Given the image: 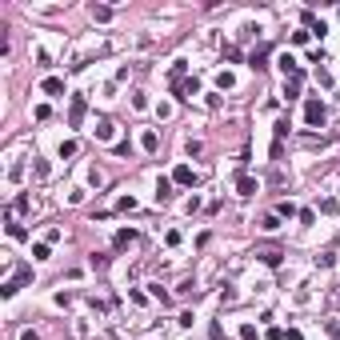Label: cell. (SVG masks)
<instances>
[{
	"label": "cell",
	"instance_id": "cell-1",
	"mask_svg": "<svg viewBox=\"0 0 340 340\" xmlns=\"http://www.w3.org/2000/svg\"><path fill=\"white\" fill-rule=\"evenodd\" d=\"M28 280H32V264H20V268H16V276H12V280H4V288H0V292H4V300H12V296L20 292V284H28Z\"/></svg>",
	"mask_w": 340,
	"mask_h": 340
},
{
	"label": "cell",
	"instance_id": "cell-2",
	"mask_svg": "<svg viewBox=\"0 0 340 340\" xmlns=\"http://www.w3.org/2000/svg\"><path fill=\"white\" fill-rule=\"evenodd\" d=\"M304 120H308L312 128H320V124L328 120V108H324V104H320V100L312 96V100H304Z\"/></svg>",
	"mask_w": 340,
	"mask_h": 340
},
{
	"label": "cell",
	"instance_id": "cell-3",
	"mask_svg": "<svg viewBox=\"0 0 340 340\" xmlns=\"http://www.w3.org/2000/svg\"><path fill=\"white\" fill-rule=\"evenodd\" d=\"M172 92H176L180 100H192V96H200V80H196V76H184V80L172 84Z\"/></svg>",
	"mask_w": 340,
	"mask_h": 340
},
{
	"label": "cell",
	"instance_id": "cell-4",
	"mask_svg": "<svg viewBox=\"0 0 340 340\" xmlns=\"http://www.w3.org/2000/svg\"><path fill=\"white\" fill-rule=\"evenodd\" d=\"M84 112H88V100H84V96H72V108H68V128H80V124H84Z\"/></svg>",
	"mask_w": 340,
	"mask_h": 340
},
{
	"label": "cell",
	"instance_id": "cell-5",
	"mask_svg": "<svg viewBox=\"0 0 340 340\" xmlns=\"http://www.w3.org/2000/svg\"><path fill=\"white\" fill-rule=\"evenodd\" d=\"M256 256H260V260H264L268 268H280V260H284V252H280V248H276V244H264V248H260Z\"/></svg>",
	"mask_w": 340,
	"mask_h": 340
},
{
	"label": "cell",
	"instance_id": "cell-6",
	"mask_svg": "<svg viewBox=\"0 0 340 340\" xmlns=\"http://www.w3.org/2000/svg\"><path fill=\"white\" fill-rule=\"evenodd\" d=\"M256 188H260V184H256L248 172H240V176H236V196H256Z\"/></svg>",
	"mask_w": 340,
	"mask_h": 340
},
{
	"label": "cell",
	"instance_id": "cell-7",
	"mask_svg": "<svg viewBox=\"0 0 340 340\" xmlns=\"http://www.w3.org/2000/svg\"><path fill=\"white\" fill-rule=\"evenodd\" d=\"M132 240H136V232H132V228H120V232H116V236H112V248H116V252H120V248H128Z\"/></svg>",
	"mask_w": 340,
	"mask_h": 340
},
{
	"label": "cell",
	"instance_id": "cell-8",
	"mask_svg": "<svg viewBox=\"0 0 340 340\" xmlns=\"http://www.w3.org/2000/svg\"><path fill=\"white\" fill-rule=\"evenodd\" d=\"M196 180V172L188 168V164H176V172H172V184H192Z\"/></svg>",
	"mask_w": 340,
	"mask_h": 340
},
{
	"label": "cell",
	"instance_id": "cell-9",
	"mask_svg": "<svg viewBox=\"0 0 340 340\" xmlns=\"http://www.w3.org/2000/svg\"><path fill=\"white\" fill-rule=\"evenodd\" d=\"M268 52H272V48H268V44H260V48L248 56V64H252V68H268Z\"/></svg>",
	"mask_w": 340,
	"mask_h": 340
},
{
	"label": "cell",
	"instance_id": "cell-10",
	"mask_svg": "<svg viewBox=\"0 0 340 340\" xmlns=\"http://www.w3.org/2000/svg\"><path fill=\"white\" fill-rule=\"evenodd\" d=\"M156 200H160V204L172 200V176H160V180H156Z\"/></svg>",
	"mask_w": 340,
	"mask_h": 340
},
{
	"label": "cell",
	"instance_id": "cell-11",
	"mask_svg": "<svg viewBox=\"0 0 340 340\" xmlns=\"http://www.w3.org/2000/svg\"><path fill=\"white\" fill-rule=\"evenodd\" d=\"M140 148H144V152H156V148H160V136H156V132L148 128V132L140 136Z\"/></svg>",
	"mask_w": 340,
	"mask_h": 340
},
{
	"label": "cell",
	"instance_id": "cell-12",
	"mask_svg": "<svg viewBox=\"0 0 340 340\" xmlns=\"http://www.w3.org/2000/svg\"><path fill=\"white\" fill-rule=\"evenodd\" d=\"M40 88H44L48 96H60V92H64V80H60V76H48V80H44Z\"/></svg>",
	"mask_w": 340,
	"mask_h": 340
},
{
	"label": "cell",
	"instance_id": "cell-13",
	"mask_svg": "<svg viewBox=\"0 0 340 340\" xmlns=\"http://www.w3.org/2000/svg\"><path fill=\"white\" fill-rule=\"evenodd\" d=\"M32 208V200H28V192H20L16 200H12V216H20V212H28Z\"/></svg>",
	"mask_w": 340,
	"mask_h": 340
},
{
	"label": "cell",
	"instance_id": "cell-14",
	"mask_svg": "<svg viewBox=\"0 0 340 340\" xmlns=\"http://www.w3.org/2000/svg\"><path fill=\"white\" fill-rule=\"evenodd\" d=\"M92 20H100V24L112 20V8H108V4H92Z\"/></svg>",
	"mask_w": 340,
	"mask_h": 340
},
{
	"label": "cell",
	"instance_id": "cell-15",
	"mask_svg": "<svg viewBox=\"0 0 340 340\" xmlns=\"http://www.w3.org/2000/svg\"><path fill=\"white\" fill-rule=\"evenodd\" d=\"M32 256H36V260H48V256H52V248H48V240H40V244H32Z\"/></svg>",
	"mask_w": 340,
	"mask_h": 340
},
{
	"label": "cell",
	"instance_id": "cell-16",
	"mask_svg": "<svg viewBox=\"0 0 340 340\" xmlns=\"http://www.w3.org/2000/svg\"><path fill=\"white\" fill-rule=\"evenodd\" d=\"M276 216H300V212H296L292 200H280V204H276Z\"/></svg>",
	"mask_w": 340,
	"mask_h": 340
},
{
	"label": "cell",
	"instance_id": "cell-17",
	"mask_svg": "<svg viewBox=\"0 0 340 340\" xmlns=\"http://www.w3.org/2000/svg\"><path fill=\"white\" fill-rule=\"evenodd\" d=\"M96 136H100V140H112V120H100V124H96Z\"/></svg>",
	"mask_w": 340,
	"mask_h": 340
},
{
	"label": "cell",
	"instance_id": "cell-18",
	"mask_svg": "<svg viewBox=\"0 0 340 340\" xmlns=\"http://www.w3.org/2000/svg\"><path fill=\"white\" fill-rule=\"evenodd\" d=\"M8 236H12V240H24L28 232H24V224H16V220H8Z\"/></svg>",
	"mask_w": 340,
	"mask_h": 340
},
{
	"label": "cell",
	"instance_id": "cell-19",
	"mask_svg": "<svg viewBox=\"0 0 340 340\" xmlns=\"http://www.w3.org/2000/svg\"><path fill=\"white\" fill-rule=\"evenodd\" d=\"M284 96L296 100V96H300V84H296V80H284Z\"/></svg>",
	"mask_w": 340,
	"mask_h": 340
},
{
	"label": "cell",
	"instance_id": "cell-20",
	"mask_svg": "<svg viewBox=\"0 0 340 340\" xmlns=\"http://www.w3.org/2000/svg\"><path fill=\"white\" fill-rule=\"evenodd\" d=\"M216 84H220V88H232V84H236V76H232V72H216Z\"/></svg>",
	"mask_w": 340,
	"mask_h": 340
},
{
	"label": "cell",
	"instance_id": "cell-21",
	"mask_svg": "<svg viewBox=\"0 0 340 340\" xmlns=\"http://www.w3.org/2000/svg\"><path fill=\"white\" fill-rule=\"evenodd\" d=\"M260 228H264V232H276V228H280V216H264Z\"/></svg>",
	"mask_w": 340,
	"mask_h": 340
},
{
	"label": "cell",
	"instance_id": "cell-22",
	"mask_svg": "<svg viewBox=\"0 0 340 340\" xmlns=\"http://www.w3.org/2000/svg\"><path fill=\"white\" fill-rule=\"evenodd\" d=\"M60 156H64V160L76 156V140H64V144H60Z\"/></svg>",
	"mask_w": 340,
	"mask_h": 340
},
{
	"label": "cell",
	"instance_id": "cell-23",
	"mask_svg": "<svg viewBox=\"0 0 340 340\" xmlns=\"http://www.w3.org/2000/svg\"><path fill=\"white\" fill-rule=\"evenodd\" d=\"M320 212H328V216L340 212V200H320Z\"/></svg>",
	"mask_w": 340,
	"mask_h": 340
},
{
	"label": "cell",
	"instance_id": "cell-24",
	"mask_svg": "<svg viewBox=\"0 0 340 340\" xmlns=\"http://www.w3.org/2000/svg\"><path fill=\"white\" fill-rule=\"evenodd\" d=\"M232 300H236V292H232V284H224L220 288V304H232Z\"/></svg>",
	"mask_w": 340,
	"mask_h": 340
},
{
	"label": "cell",
	"instance_id": "cell-25",
	"mask_svg": "<svg viewBox=\"0 0 340 340\" xmlns=\"http://www.w3.org/2000/svg\"><path fill=\"white\" fill-rule=\"evenodd\" d=\"M300 224H316V212L312 208H300Z\"/></svg>",
	"mask_w": 340,
	"mask_h": 340
},
{
	"label": "cell",
	"instance_id": "cell-26",
	"mask_svg": "<svg viewBox=\"0 0 340 340\" xmlns=\"http://www.w3.org/2000/svg\"><path fill=\"white\" fill-rule=\"evenodd\" d=\"M316 264H320V268H332V264H336V256H332V252H324V256H316Z\"/></svg>",
	"mask_w": 340,
	"mask_h": 340
},
{
	"label": "cell",
	"instance_id": "cell-27",
	"mask_svg": "<svg viewBox=\"0 0 340 340\" xmlns=\"http://www.w3.org/2000/svg\"><path fill=\"white\" fill-rule=\"evenodd\" d=\"M324 332H328V336L336 340V336H340V324H336V320H324Z\"/></svg>",
	"mask_w": 340,
	"mask_h": 340
},
{
	"label": "cell",
	"instance_id": "cell-28",
	"mask_svg": "<svg viewBox=\"0 0 340 340\" xmlns=\"http://www.w3.org/2000/svg\"><path fill=\"white\" fill-rule=\"evenodd\" d=\"M224 60H240V48H232V44H224V52H220Z\"/></svg>",
	"mask_w": 340,
	"mask_h": 340
},
{
	"label": "cell",
	"instance_id": "cell-29",
	"mask_svg": "<svg viewBox=\"0 0 340 340\" xmlns=\"http://www.w3.org/2000/svg\"><path fill=\"white\" fill-rule=\"evenodd\" d=\"M208 340H224V328H220V324H212V328H208Z\"/></svg>",
	"mask_w": 340,
	"mask_h": 340
},
{
	"label": "cell",
	"instance_id": "cell-30",
	"mask_svg": "<svg viewBox=\"0 0 340 340\" xmlns=\"http://www.w3.org/2000/svg\"><path fill=\"white\" fill-rule=\"evenodd\" d=\"M240 340H256V328H252V324H244V328H240Z\"/></svg>",
	"mask_w": 340,
	"mask_h": 340
},
{
	"label": "cell",
	"instance_id": "cell-31",
	"mask_svg": "<svg viewBox=\"0 0 340 340\" xmlns=\"http://www.w3.org/2000/svg\"><path fill=\"white\" fill-rule=\"evenodd\" d=\"M284 340H304V332H300V328H288V332H284Z\"/></svg>",
	"mask_w": 340,
	"mask_h": 340
},
{
	"label": "cell",
	"instance_id": "cell-32",
	"mask_svg": "<svg viewBox=\"0 0 340 340\" xmlns=\"http://www.w3.org/2000/svg\"><path fill=\"white\" fill-rule=\"evenodd\" d=\"M20 340H40V336H36L32 328H24V332H20Z\"/></svg>",
	"mask_w": 340,
	"mask_h": 340
},
{
	"label": "cell",
	"instance_id": "cell-33",
	"mask_svg": "<svg viewBox=\"0 0 340 340\" xmlns=\"http://www.w3.org/2000/svg\"><path fill=\"white\" fill-rule=\"evenodd\" d=\"M332 304H336V308H340V284H336V288H332Z\"/></svg>",
	"mask_w": 340,
	"mask_h": 340
},
{
	"label": "cell",
	"instance_id": "cell-34",
	"mask_svg": "<svg viewBox=\"0 0 340 340\" xmlns=\"http://www.w3.org/2000/svg\"><path fill=\"white\" fill-rule=\"evenodd\" d=\"M336 100H340V92H336Z\"/></svg>",
	"mask_w": 340,
	"mask_h": 340
},
{
	"label": "cell",
	"instance_id": "cell-35",
	"mask_svg": "<svg viewBox=\"0 0 340 340\" xmlns=\"http://www.w3.org/2000/svg\"><path fill=\"white\" fill-rule=\"evenodd\" d=\"M336 340H340V336H336Z\"/></svg>",
	"mask_w": 340,
	"mask_h": 340
}]
</instances>
